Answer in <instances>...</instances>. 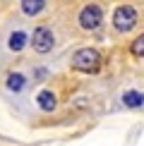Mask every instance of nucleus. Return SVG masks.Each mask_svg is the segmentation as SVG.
<instances>
[{"label":"nucleus","instance_id":"10","mask_svg":"<svg viewBox=\"0 0 144 146\" xmlns=\"http://www.w3.org/2000/svg\"><path fill=\"white\" fill-rule=\"evenodd\" d=\"M130 50H132V55H137V58H144V34H142V36H137V38L132 41Z\"/></svg>","mask_w":144,"mask_h":146},{"label":"nucleus","instance_id":"5","mask_svg":"<svg viewBox=\"0 0 144 146\" xmlns=\"http://www.w3.org/2000/svg\"><path fill=\"white\" fill-rule=\"evenodd\" d=\"M36 101H39L41 110H53V108H55V94H53V91H41Z\"/></svg>","mask_w":144,"mask_h":146},{"label":"nucleus","instance_id":"4","mask_svg":"<svg viewBox=\"0 0 144 146\" xmlns=\"http://www.w3.org/2000/svg\"><path fill=\"white\" fill-rule=\"evenodd\" d=\"M103 19V12H101L99 5H84L79 12V24L84 29H96Z\"/></svg>","mask_w":144,"mask_h":146},{"label":"nucleus","instance_id":"2","mask_svg":"<svg viewBox=\"0 0 144 146\" xmlns=\"http://www.w3.org/2000/svg\"><path fill=\"white\" fill-rule=\"evenodd\" d=\"M113 24H115L118 31H130L137 24V10L132 5H120L115 10V15H113Z\"/></svg>","mask_w":144,"mask_h":146},{"label":"nucleus","instance_id":"7","mask_svg":"<svg viewBox=\"0 0 144 146\" xmlns=\"http://www.w3.org/2000/svg\"><path fill=\"white\" fill-rule=\"evenodd\" d=\"M43 0H24L22 3V10L27 12V15H39L41 10H43Z\"/></svg>","mask_w":144,"mask_h":146},{"label":"nucleus","instance_id":"9","mask_svg":"<svg viewBox=\"0 0 144 146\" xmlns=\"http://www.w3.org/2000/svg\"><path fill=\"white\" fill-rule=\"evenodd\" d=\"M7 89L10 91H22L24 89V77L17 74V72H15V74H10L7 77Z\"/></svg>","mask_w":144,"mask_h":146},{"label":"nucleus","instance_id":"8","mask_svg":"<svg viewBox=\"0 0 144 146\" xmlns=\"http://www.w3.org/2000/svg\"><path fill=\"white\" fill-rule=\"evenodd\" d=\"M24 43H27V34H24V31H15V34L10 36V43L7 46L12 48V50H22Z\"/></svg>","mask_w":144,"mask_h":146},{"label":"nucleus","instance_id":"6","mask_svg":"<svg viewBox=\"0 0 144 146\" xmlns=\"http://www.w3.org/2000/svg\"><path fill=\"white\" fill-rule=\"evenodd\" d=\"M123 101H125V106H127V108H139L142 103H144V96L137 94V91H127V94L123 96Z\"/></svg>","mask_w":144,"mask_h":146},{"label":"nucleus","instance_id":"3","mask_svg":"<svg viewBox=\"0 0 144 146\" xmlns=\"http://www.w3.org/2000/svg\"><path fill=\"white\" fill-rule=\"evenodd\" d=\"M53 43H55V38H53V31H51L48 27L34 29V36H31V46H34V50L48 53V50H53Z\"/></svg>","mask_w":144,"mask_h":146},{"label":"nucleus","instance_id":"1","mask_svg":"<svg viewBox=\"0 0 144 146\" xmlns=\"http://www.w3.org/2000/svg\"><path fill=\"white\" fill-rule=\"evenodd\" d=\"M72 67L79 70V72H87V74L99 72L101 70V55H99V50H94V48H82V50H77L75 58H72Z\"/></svg>","mask_w":144,"mask_h":146}]
</instances>
